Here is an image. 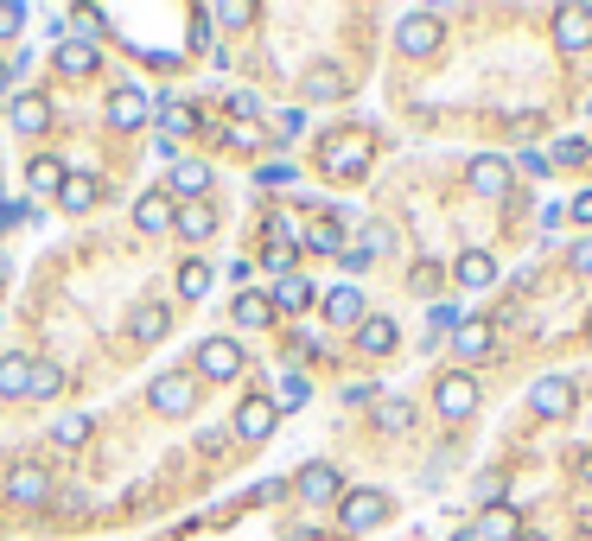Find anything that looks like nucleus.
<instances>
[{"mask_svg": "<svg viewBox=\"0 0 592 541\" xmlns=\"http://www.w3.org/2000/svg\"><path fill=\"white\" fill-rule=\"evenodd\" d=\"M319 166L332 172V179H363V172H370V134H363V128L332 134L325 153H319Z\"/></svg>", "mask_w": 592, "mask_h": 541, "instance_id": "f257e3e1", "label": "nucleus"}, {"mask_svg": "<svg viewBox=\"0 0 592 541\" xmlns=\"http://www.w3.org/2000/svg\"><path fill=\"white\" fill-rule=\"evenodd\" d=\"M198 376L236 382V376H242V344H236V338H204V344H198Z\"/></svg>", "mask_w": 592, "mask_h": 541, "instance_id": "f03ea898", "label": "nucleus"}, {"mask_svg": "<svg viewBox=\"0 0 592 541\" xmlns=\"http://www.w3.org/2000/svg\"><path fill=\"white\" fill-rule=\"evenodd\" d=\"M153 408H160L166 421H179V414H191V408H198V382H191L185 370L160 376V382H153Z\"/></svg>", "mask_w": 592, "mask_h": 541, "instance_id": "7ed1b4c3", "label": "nucleus"}, {"mask_svg": "<svg viewBox=\"0 0 592 541\" xmlns=\"http://www.w3.org/2000/svg\"><path fill=\"white\" fill-rule=\"evenodd\" d=\"M153 115V96L141 90V83H121V90H109V128H141V121Z\"/></svg>", "mask_w": 592, "mask_h": 541, "instance_id": "20e7f679", "label": "nucleus"}, {"mask_svg": "<svg viewBox=\"0 0 592 541\" xmlns=\"http://www.w3.org/2000/svg\"><path fill=\"white\" fill-rule=\"evenodd\" d=\"M382 516H389V497H382V491H351V497L338 503V522H344V529H351V535L376 529Z\"/></svg>", "mask_w": 592, "mask_h": 541, "instance_id": "39448f33", "label": "nucleus"}, {"mask_svg": "<svg viewBox=\"0 0 592 541\" xmlns=\"http://www.w3.org/2000/svg\"><path fill=\"white\" fill-rule=\"evenodd\" d=\"M433 408H440L446 414V421H465V414H472L478 408V382L472 376H440V389H433Z\"/></svg>", "mask_w": 592, "mask_h": 541, "instance_id": "423d86ee", "label": "nucleus"}, {"mask_svg": "<svg viewBox=\"0 0 592 541\" xmlns=\"http://www.w3.org/2000/svg\"><path fill=\"white\" fill-rule=\"evenodd\" d=\"M395 45H402L408 58H427V51H440V20H433V13H402V26H395Z\"/></svg>", "mask_w": 592, "mask_h": 541, "instance_id": "0eeeda50", "label": "nucleus"}, {"mask_svg": "<svg viewBox=\"0 0 592 541\" xmlns=\"http://www.w3.org/2000/svg\"><path fill=\"white\" fill-rule=\"evenodd\" d=\"M465 185H472L478 198H503V191H510V160H503V153H478V160L465 166Z\"/></svg>", "mask_w": 592, "mask_h": 541, "instance_id": "6e6552de", "label": "nucleus"}, {"mask_svg": "<svg viewBox=\"0 0 592 541\" xmlns=\"http://www.w3.org/2000/svg\"><path fill=\"white\" fill-rule=\"evenodd\" d=\"M529 408L542 414V421H567V414H573V382L567 376H542L529 389Z\"/></svg>", "mask_w": 592, "mask_h": 541, "instance_id": "1a4fd4ad", "label": "nucleus"}, {"mask_svg": "<svg viewBox=\"0 0 592 541\" xmlns=\"http://www.w3.org/2000/svg\"><path fill=\"white\" fill-rule=\"evenodd\" d=\"M554 45L567 51H586L592 45V7H554Z\"/></svg>", "mask_w": 592, "mask_h": 541, "instance_id": "9d476101", "label": "nucleus"}, {"mask_svg": "<svg viewBox=\"0 0 592 541\" xmlns=\"http://www.w3.org/2000/svg\"><path fill=\"white\" fill-rule=\"evenodd\" d=\"M274 421H281V414H274V401H268V395H249V401L236 408V440H268Z\"/></svg>", "mask_w": 592, "mask_h": 541, "instance_id": "9b49d317", "label": "nucleus"}, {"mask_svg": "<svg viewBox=\"0 0 592 541\" xmlns=\"http://www.w3.org/2000/svg\"><path fill=\"white\" fill-rule=\"evenodd\" d=\"M452 281H459L465 293H484V287H497V261L484 249H465L459 261H452Z\"/></svg>", "mask_w": 592, "mask_h": 541, "instance_id": "f8f14e48", "label": "nucleus"}, {"mask_svg": "<svg viewBox=\"0 0 592 541\" xmlns=\"http://www.w3.org/2000/svg\"><path fill=\"white\" fill-rule=\"evenodd\" d=\"M51 64H58L64 77H96V71H102V51H96V45H83V39H58Z\"/></svg>", "mask_w": 592, "mask_h": 541, "instance_id": "ddd939ff", "label": "nucleus"}, {"mask_svg": "<svg viewBox=\"0 0 592 541\" xmlns=\"http://www.w3.org/2000/svg\"><path fill=\"white\" fill-rule=\"evenodd\" d=\"M7 121H13V134H45V128H51V102H45L39 90H26V96H13Z\"/></svg>", "mask_w": 592, "mask_h": 541, "instance_id": "4468645a", "label": "nucleus"}, {"mask_svg": "<svg viewBox=\"0 0 592 541\" xmlns=\"http://www.w3.org/2000/svg\"><path fill=\"white\" fill-rule=\"evenodd\" d=\"M293 491H300L306 503H332V497L344 491V484H338V471L325 465V459H312V465L300 471V478H293Z\"/></svg>", "mask_w": 592, "mask_h": 541, "instance_id": "2eb2a0df", "label": "nucleus"}, {"mask_svg": "<svg viewBox=\"0 0 592 541\" xmlns=\"http://www.w3.org/2000/svg\"><path fill=\"white\" fill-rule=\"evenodd\" d=\"M134 230H141V236L172 230V198H166V191H141V198H134Z\"/></svg>", "mask_w": 592, "mask_h": 541, "instance_id": "dca6fc26", "label": "nucleus"}, {"mask_svg": "<svg viewBox=\"0 0 592 541\" xmlns=\"http://www.w3.org/2000/svg\"><path fill=\"white\" fill-rule=\"evenodd\" d=\"M166 325H172V312L160 306V300H141L128 312V338L134 344H153V338H166Z\"/></svg>", "mask_w": 592, "mask_h": 541, "instance_id": "f3484780", "label": "nucleus"}, {"mask_svg": "<svg viewBox=\"0 0 592 541\" xmlns=\"http://www.w3.org/2000/svg\"><path fill=\"white\" fill-rule=\"evenodd\" d=\"M395 338H402V331H395V319H382V312H363L357 344H363L370 357H389V351H395Z\"/></svg>", "mask_w": 592, "mask_h": 541, "instance_id": "a211bd4d", "label": "nucleus"}, {"mask_svg": "<svg viewBox=\"0 0 592 541\" xmlns=\"http://www.w3.org/2000/svg\"><path fill=\"white\" fill-rule=\"evenodd\" d=\"M96 198H102V179H90V172H64V191H58V204H64L71 217H83Z\"/></svg>", "mask_w": 592, "mask_h": 541, "instance_id": "6ab92c4d", "label": "nucleus"}, {"mask_svg": "<svg viewBox=\"0 0 592 541\" xmlns=\"http://www.w3.org/2000/svg\"><path fill=\"white\" fill-rule=\"evenodd\" d=\"M45 491H51V478H45L39 465H13L7 471V497L13 503H45Z\"/></svg>", "mask_w": 592, "mask_h": 541, "instance_id": "aec40b11", "label": "nucleus"}, {"mask_svg": "<svg viewBox=\"0 0 592 541\" xmlns=\"http://www.w3.org/2000/svg\"><path fill=\"white\" fill-rule=\"evenodd\" d=\"M491 338H497V331L484 319H465L459 331H452V351H459L465 363H478V357H491Z\"/></svg>", "mask_w": 592, "mask_h": 541, "instance_id": "412c9836", "label": "nucleus"}, {"mask_svg": "<svg viewBox=\"0 0 592 541\" xmlns=\"http://www.w3.org/2000/svg\"><path fill=\"white\" fill-rule=\"evenodd\" d=\"M268 306H274V312H306V306H312V281H306V274L274 281V287H268Z\"/></svg>", "mask_w": 592, "mask_h": 541, "instance_id": "4be33fe9", "label": "nucleus"}, {"mask_svg": "<svg viewBox=\"0 0 592 541\" xmlns=\"http://www.w3.org/2000/svg\"><path fill=\"white\" fill-rule=\"evenodd\" d=\"M472 535H478V541H516V535H522V522H516L510 503H491V510L478 516V529H472Z\"/></svg>", "mask_w": 592, "mask_h": 541, "instance_id": "5701e85b", "label": "nucleus"}, {"mask_svg": "<svg viewBox=\"0 0 592 541\" xmlns=\"http://www.w3.org/2000/svg\"><path fill=\"white\" fill-rule=\"evenodd\" d=\"M172 191H179L185 204H198L204 191H211V166H204V160H179V166H172Z\"/></svg>", "mask_w": 592, "mask_h": 541, "instance_id": "b1692460", "label": "nucleus"}, {"mask_svg": "<svg viewBox=\"0 0 592 541\" xmlns=\"http://www.w3.org/2000/svg\"><path fill=\"white\" fill-rule=\"evenodd\" d=\"M26 389H32V357H20V351H7V357H0V395H13V401H26Z\"/></svg>", "mask_w": 592, "mask_h": 541, "instance_id": "393cba45", "label": "nucleus"}, {"mask_svg": "<svg viewBox=\"0 0 592 541\" xmlns=\"http://www.w3.org/2000/svg\"><path fill=\"white\" fill-rule=\"evenodd\" d=\"M325 319L332 325H363V293L357 287H332L325 293Z\"/></svg>", "mask_w": 592, "mask_h": 541, "instance_id": "a878e982", "label": "nucleus"}, {"mask_svg": "<svg viewBox=\"0 0 592 541\" xmlns=\"http://www.w3.org/2000/svg\"><path fill=\"white\" fill-rule=\"evenodd\" d=\"M376 427H382V433H408V427H414V401L376 395Z\"/></svg>", "mask_w": 592, "mask_h": 541, "instance_id": "bb28decb", "label": "nucleus"}, {"mask_svg": "<svg viewBox=\"0 0 592 541\" xmlns=\"http://www.w3.org/2000/svg\"><path fill=\"white\" fill-rule=\"evenodd\" d=\"M160 134H166V141H172V134H198V109H191V102L160 96Z\"/></svg>", "mask_w": 592, "mask_h": 541, "instance_id": "cd10ccee", "label": "nucleus"}, {"mask_svg": "<svg viewBox=\"0 0 592 541\" xmlns=\"http://www.w3.org/2000/svg\"><path fill=\"white\" fill-rule=\"evenodd\" d=\"M236 325H242V331H261V325H274V306H268V293H236Z\"/></svg>", "mask_w": 592, "mask_h": 541, "instance_id": "c85d7f7f", "label": "nucleus"}, {"mask_svg": "<svg viewBox=\"0 0 592 541\" xmlns=\"http://www.w3.org/2000/svg\"><path fill=\"white\" fill-rule=\"evenodd\" d=\"M306 395H312V382L293 370V376H281V389H274L268 401H274V414H300V408H306Z\"/></svg>", "mask_w": 592, "mask_h": 541, "instance_id": "c756f323", "label": "nucleus"}, {"mask_svg": "<svg viewBox=\"0 0 592 541\" xmlns=\"http://www.w3.org/2000/svg\"><path fill=\"white\" fill-rule=\"evenodd\" d=\"M172 230L185 242H204L211 236V211H204V204H179V211H172Z\"/></svg>", "mask_w": 592, "mask_h": 541, "instance_id": "7c9ffc66", "label": "nucleus"}, {"mask_svg": "<svg viewBox=\"0 0 592 541\" xmlns=\"http://www.w3.org/2000/svg\"><path fill=\"white\" fill-rule=\"evenodd\" d=\"M306 249H319V255H338L344 249V217H325V223H312V230L300 236Z\"/></svg>", "mask_w": 592, "mask_h": 541, "instance_id": "2f4dec72", "label": "nucleus"}, {"mask_svg": "<svg viewBox=\"0 0 592 541\" xmlns=\"http://www.w3.org/2000/svg\"><path fill=\"white\" fill-rule=\"evenodd\" d=\"M306 96L312 102H332V96H344V77L332 71V64H319V71H306Z\"/></svg>", "mask_w": 592, "mask_h": 541, "instance_id": "473e14b6", "label": "nucleus"}, {"mask_svg": "<svg viewBox=\"0 0 592 541\" xmlns=\"http://www.w3.org/2000/svg\"><path fill=\"white\" fill-rule=\"evenodd\" d=\"M26 185H32V191H58V185H64V166L51 160V153H39V160L26 166Z\"/></svg>", "mask_w": 592, "mask_h": 541, "instance_id": "72a5a7b5", "label": "nucleus"}, {"mask_svg": "<svg viewBox=\"0 0 592 541\" xmlns=\"http://www.w3.org/2000/svg\"><path fill=\"white\" fill-rule=\"evenodd\" d=\"M459 325H465V319H459V306H452V300H433V306H427V331H433V338H452Z\"/></svg>", "mask_w": 592, "mask_h": 541, "instance_id": "f704fd0d", "label": "nucleus"}, {"mask_svg": "<svg viewBox=\"0 0 592 541\" xmlns=\"http://www.w3.org/2000/svg\"><path fill=\"white\" fill-rule=\"evenodd\" d=\"M64 389V370H51V363H32V389H26V401H51Z\"/></svg>", "mask_w": 592, "mask_h": 541, "instance_id": "c9c22d12", "label": "nucleus"}, {"mask_svg": "<svg viewBox=\"0 0 592 541\" xmlns=\"http://www.w3.org/2000/svg\"><path fill=\"white\" fill-rule=\"evenodd\" d=\"M179 293H185V300H204V293H211V268H204V261H185V268H179Z\"/></svg>", "mask_w": 592, "mask_h": 541, "instance_id": "e433bc0d", "label": "nucleus"}, {"mask_svg": "<svg viewBox=\"0 0 592 541\" xmlns=\"http://www.w3.org/2000/svg\"><path fill=\"white\" fill-rule=\"evenodd\" d=\"M51 440H58V446H83V440H90V421H83V414H64V421L51 427Z\"/></svg>", "mask_w": 592, "mask_h": 541, "instance_id": "4c0bfd02", "label": "nucleus"}, {"mask_svg": "<svg viewBox=\"0 0 592 541\" xmlns=\"http://www.w3.org/2000/svg\"><path fill=\"white\" fill-rule=\"evenodd\" d=\"M223 141H230L236 153H255V147H261V128H255V121H230V128H223Z\"/></svg>", "mask_w": 592, "mask_h": 541, "instance_id": "58836bf2", "label": "nucleus"}, {"mask_svg": "<svg viewBox=\"0 0 592 541\" xmlns=\"http://www.w3.org/2000/svg\"><path fill=\"white\" fill-rule=\"evenodd\" d=\"M211 13V26H249L255 20V7H242V0H230V7H204Z\"/></svg>", "mask_w": 592, "mask_h": 541, "instance_id": "ea45409f", "label": "nucleus"}, {"mask_svg": "<svg viewBox=\"0 0 592 541\" xmlns=\"http://www.w3.org/2000/svg\"><path fill=\"white\" fill-rule=\"evenodd\" d=\"M408 287H414V293H427V300H433V293H440V268H433V261H414Z\"/></svg>", "mask_w": 592, "mask_h": 541, "instance_id": "a19ab883", "label": "nucleus"}, {"mask_svg": "<svg viewBox=\"0 0 592 541\" xmlns=\"http://www.w3.org/2000/svg\"><path fill=\"white\" fill-rule=\"evenodd\" d=\"M261 268H268V274H281V281H287V274H293V249H281V242H268V255H261Z\"/></svg>", "mask_w": 592, "mask_h": 541, "instance_id": "79ce46f5", "label": "nucleus"}, {"mask_svg": "<svg viewBox=\"0 0 592 541\" xmlns=\"http://www.w3.org/2000/svg\"><path fill=\"white\" fill-rule=\"evenodd\" d=\"M503 484H510L503 471H484V478H478V503H484V510H491V503H503Z\"/></svg>", "mask_w": 592, "mask_h": 541, "instance_id": "37998d69", "label": "nucleus"}, {"mask_svg": "<svg viewBox=\"0 0 592 541\" xmlns=\"http://www.w3.org/2000/svg\"><path fill=\"white\" fill-rule=\"evenodd\" d=\"M230 115H236V121H255V115H261V96H255V90H236V96H230Z\"/></svg>", "mask_w": 592, "mask_h": 541, "instance_id": "c03bdc74", "label": "nucleus"}, {"mask_svg": "<svg viewBox=\"0 0 592 541\" xmlns=\"http://www.w3.org/2000/svg\"><path fill=\"white\" fill-rule=\"evenodd\" d=\"M338 261H344V268H370V242H344V249H338Z\"/></svg>", "mask_w": 592, "mask_h": 541, "instance_id": "a18cd8bd", "label": "nucleus"}, {"mask_svg": "<svg viewBox=\"0 0 592 541\" xmlns=\"http://www.w3.org/2000/svg\"><path fill=\"white\" fill-rule=\"evenodd\" d=\"M554 160H561V166H580V160H586V141H580V134H567V141L554 147Z\"/></svg>", "mask_w": 592, "mask_h": 541, "instance_id": "49530a36", "label": "nucleus"}, {"mask_svg": "<svg viewBox=\"0 0 592 541\" xmlns=\"http://www.w3.org/2000/svg\"><path fill=\"white\" fill-rule=\"evenodd\" d=\"M255 185H293V166H281V160H268L255 172Z\"/></svg>", "mask_w": 592, "mask_h": 541, "instance_id": "de8ad7c7", "label": "nucleus"}, {"mask_svg": "<svg viewBox=\"0 0 592 541\" xmlns=\"http://www.w3.org/2000/svg\"><path fill=\"white\" fill-rule=\"evenodd\" d=\"M567 261H573V274H592V236L573 242V255H567Z\"/></svg>", "mask_w": 592, "mask_h": 541, "instance_id": "09e8293b", "label": "nucleus"}, {"mask_svg": "<svg viewBox=\"0 0 592 541\" xmlns=\"http://www.w3.org/2000/svg\"><path fill=\"white\" fill-rule=\"evenodd\" d=\"M20 26H26V7H0V39H13Z\"/></svg>", "mask_w": 592, "mask_h": 541, "instance_id": "8fccbe9b", "label": "nucleus"}, {"mask_svg": "<svg viewBox=\"0 0 592 541\" xmlns=\"http://www.w3.org/2000/svg\"><path fill=\"white\" fill-rule=\"evenodd\" d=\"M522 172H535V179H548V153H542V147H529V153H522Z\"/></svg>", "mask_w": 592, "mask_h": 541, "instance_id": "3c124183", "label": "nucleus"}, {"mask_svg": "<svg viewBox=\"0 0 592 541\" xmlns=\"http://www.w3.org/2000/svg\"><path fill=\"white\" fill-rule=\"evenodd\" d=\"M567 217H580V223H592V185H586V191H580V198H573V204H567Z\"/></svg>", "mask_w": 592, "mask_h": 541, "instance_id": "603ef678", "label": "nucleus"}, {"mask_svg": "<svg viewBox=\"0 0 592 541\" xmlns=\"http://www.w3.org/2000/svg\"><path fill=\"white\" fill-rule=\"evenodd\" d=\"M7 83H13V71H7V64H0V90H7Z\"/></svg>", "mask_w": 592, "mask_h": 541, "instance_id": "864d4df0", "label": "nucleus"}, {"mask_svg": "<svg viewBox=\"0 0 592 541\" xmlns=\"http://www.w3.org/2000/svg\"><path fill=\"white\" fill-rule=\"evenodd\" d=\"M293 541H319V535H293Z\"/></svg>", "mask_w": 592, "mask_h": 541, "instance_id": "5fc2aeb1", "label": "nucleus"}, {"mask_svg": "<svg viewBox=\"0 0 592 541\" xmlns=\"http://www.w3.org/2000/svg\"><path fill=\"white\" fill-rule=\"evenodd\" d=\"M452 541H478V535H452Z\"/></svg>", "mask_w": 592, "mask_h": 541, "instance_id": "6e6d98bb", "label": "nucleus"}, {"mask_svg": "<svg viewBox=\"0 0 592 541\" xmlns=\"http://www.w3.org/2000/svg\"><path fill=\"white\" fill-rule=\"evenodd\" d=\"M516 541H542V535H516Z\"/></svg>", "mask_w": 592, "mask_h": 541, "instance_id": "4d7b16f0", "label": "nucleus"}, {"mask_svg": "<svg viewBox=\"0 0 592 541\" xmlns=\"http://www.w3.org/2000/svg\"><path fill=\"white\" fill-rule=\"evenodd\" d=\"M0 211H7V198H0Z\"/></svg>", "mask_w": 592, "mask_h": 541, "instance_id": "13d9d810", "label": "nucleus"}]
</instances>
